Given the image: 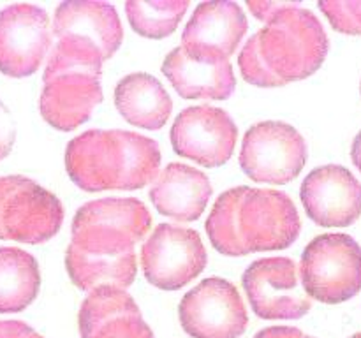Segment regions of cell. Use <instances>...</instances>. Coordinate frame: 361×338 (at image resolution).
I'll list each match as a JSON object with an SVG mask.
<instances>
[{
    "mask_svg": "<svg viewBox=\"0 0 361 338\" xmlns=\"http://www.w3.org/2000/svg\"><path fill=\"white\" fill-rule=\"evenodd\" d=\"M204 227L217 252L242 257L291 246L302 220L288 194L242 185L217 197Z\"/></svg>",
    "mask_w": 361,
    "mask_h": 338,
    "instance_id": "1",
    "label": "cell"
},
{
    "mask_svg": "<svg viewBox=\"0 0 361 338\" xmlns=\"http://www.w3.org/2000/svg\"><path fill=\"white\" fill-rule=\"evenodd\" d=\"M328 49V35L316 14L291 2L245 42L238 67L254 87H284L319 70Z\"/></svg>",
    "mask_w": 361,
    "mask_h": 338,
    "instance_id": "2",
    "label": "cell"
},
{
    "mask_svg": "<svg viewBox=\"0 0 361 338\" xmlns=\"http://www.w3.org/2000/svg\"><path fill=\"white\" fill-rule=\"evenodd\" d=\"M159 168V144L130 130L92 129L66 148L67 175L85 192L143 189L157 178Z\"/></svg>",
    "mask_w": 361,
    "mask_h": 338,
    "instance_id": "3",
    "label": "cell"
},
{
    "mask_svg": "<svg viewBox=\"0 0 361 338\" xmlns=\"http://www.w3.org/2000/svg\"><path fill=\"white\" fill-rule=\"evenodd\" d=\"M102 58L87 46L56 41L42 74L39 111L56 130L69 132L88 122L102 102Z\"/></svg>",
    "mask_w": 361,
    "mask_h": 338,
    "instance_id": "4",
    "label": "cell"
},
{
    "mask_svg": "<svg viewBox=\"0 0 361 338\" xmlns=\"http://www.w3.org/2000/svg\"><path fill=\"white\" fill-rule=\"evenodd\" d=\"M152 215L134 197L90 201L76 211L71 243L92 254H123L150 232Z\"/></svg>",
    "mask_w": 361,
    "mask_h": 338,
    "instance_id": "5",
    "label": "cell"
},
{
    "mask_svg": "<svg viewBox=\"0 0 361 338\" xmlns=\"http://www.w3.org/2000/svg\"><path fill=\"white\" fill-rule=\"evenodd\" d=\"M300 282L310 299L338 305L361 291V246L349 234L314 238L300 259Z\"/></svg>",
    "mask_w": 361,
    "mask_h": 338,
    "instance_id": "6",
    "label": "cell"
},
{
    "mask_svg": "<svg viewBox=\"0 0 361 338\" xmlns=\"http://www.w3.org/2000/svg\"><path fill=\"white\" fill-rule=\"evenodd\" d=\"M59 197L27 176L0 178V239L39 245L51 239L63 224Z\"/></svg>",
    "mask_w": 361,
    "mask_h": 338,
    "instance_id": "7",
    "label": "cell"
},
{
    "mask_svg": "<svg viewBox=\"0 0 361 338\" xmlns=\"http://www.w3.org/2000/svg\"><path fill=\"white\" fill-rule=\"evenodd\" d=\"M309 150L302 134L284 122L250 127L240 150V168L257 183H289L305 168Z\"/></svg>",
    "mask_w": 361,
    "mask_h": 338,
    "instance_id": "8",
    "label": "cell"
},
{
    "mask_svg": "<svg viewBox=\"0 0 361 338\" xmlns=\"http://www.w3.org/2000/svg\"><path fill=\"white\" fill-rule=\"evenodd\" d=\"M208 254L194 229L161 224L141 249V268L154 287L178 291L207 268Z\"/></svg>",
    "mask_w": 361,
    "mask_h": 338,
    "instance_id": "9",
    "label": "cell"
},
{
    "mask_svg": "<svg viewBox=\"0 0 361 338\" xmlns=\"http://www.w3.org/2000/svg\"><path fill=\"white\" fill-rule=\"evenodd\" d=\"M178 317L192 338H240L249 324L238 289L219 277L204 278L190 289L180 301Z\"/></svg>",
    "mask_w": 361,
    "mask_h": 338,
    "instance_id": "10",
    "label": "cell"
},
{
    "mask_svg": "<svg viewBox=\"0 0 361 338\" xmlns=\"http://www.w3.org/2000/svg\"><path fill=\"white\" fill-rule=\"evenodd\" d=\"M254 313L267 320L302 319L312 299L300 285L298 268L289 257H264L250 264L242 277Z\"/></svg>",
    "mask_w": 361,
    "mask_h": 338,
    "instance_id": "11",
    "label": "cell"
},
{
    "mask_svg": "<svg viewBox=\"0 0 361 338\" xmlns=\"http://www.w3.org/2000/svg\"><path fill=\"white\" fill-rule=\"evenodd\" d=\"M51 34L42 7L13 4L0 11V70L11 77L34 74L48 55Z\"/></svg>",
    "mask_w": 361,
    "mask_h": 338,
    "instance_id": "12",
    "label": "cell"
},
{
    "mask_svg": "<svg viewBox=\"0 0 361 338\" xmlns=\"http://www.w3.org/2000/svg\"><path fill=\"white\" fill-rule=\"evenodd\" d=\"M171 146L180 157L204 168H219L231 158L238 127L231 116L214 106H192L176 116L171 127Z\"/></svg>",
    "mask_w": 361,
    "mask_h": 338,
    "instance_id": "13",
    "label": "cell"
},
{
    "mask_svg": "<svg viewBox=\"0 0 361 338\" xmlns=\"http://www.w3.org/2000/svg\"><path fill=\"white\" fill-rule=\"evenodd\" d=\"M247 16L231 0L201 2L182 34V48L208 63L228 62L247 34Z\"/></svg>",
    "mask_w": 361,
    "mask_h": 338,
    "instance_id": "14",
    "label": "cell"
},
{
    "mask_svg": "<svg viewBox=\"0 0 361 338\" xmlns=\"http://www.w3.org/2000/svg\"><path fill=\"white\" fill-rule=\"evenodd\" d=\"M300 199L321 227H348L361 215V183L342 165H321L303 180Z\"/></svg>",
    "mask_w": 361,
    "mask_h": 338,
    "instance_id": "15",
    "label": "cell"
},
{
    "mask_svg": "<svg viewBox=\"0 0 361 338\" xmlns=\"http://www.w3.org/2000/svg\"><path fill=\"white\" fill-rule=\"evenodd\" d=\"M51 32L56 41L94 49L101 55L102 62L111 58L123 42L118 13L111 4L99 0H67L60 4Z\"/></svg>",
    "mask_w": 361,
    "mask_h": 338,
    "instance_id": "16",
    "label": "cell"
},
{
    "mask_svg": "<svg viewBox=\"0 0 361 338\" xmlns=\"http://www.w3.org/2000/svg\"><path fill=\"white\" fill-rule=\"evenodd\" d=\"M81 338H155L140 306L123 289H97L78 312Z\"/></svg>",
    "mask_w": 361,
    "mask_h": 338,
    "instance_id": "17",
    "label": "cell"
},
{
    "mask_svg": "<svg viewBox=\"0 0 361 338\" xmlns=\"http://www.w3.org/2000/svg\"><path fill=\"white\" fill-rule=\"evenodd\" d=\"M212 192V183L203 171L171 162L154 180L148 196L155 210L164 217L192 222L203 215Z\"/></svg>",
    "mask_w": 361,
    "mask_h": 338,
    "instance_id": "18",
    "label": "cell"
},
{
    "mask_svg": "<svg viewBox=\"0 0 361 338\" xmlns=\"http://www.w3.org/2000/svg\"><path fill=\"white\" fill-rule=\"evenodd\" d=\"M162 74L183 99L226 101L236 88L233 65L228 62L208 63L187 55L182 46L166 55Z\"/></svg>",
    "mask_w": 361,
    "mask_h": 338,
    "instance_id": "19",
    "label": "cell"
},
{
    "mask_svg": "<svg viewBox=\"0 0 361 338\" xmlns=\"http://www.w3.org/2000/svg\"><path fill=\"white\" fill-rule=\"evenodd\" d=\"M66 270L80 291L130 287L137 273L136 252L92 254L69 243L66 250Z\"/></svg>",
    "mask_w": 361,
    "mask_h": 338,
    "instance_id": "20",
    "label": "cell"
},
{
    "mask_svg": "<svg viewBox=\"0 0 361 338\" xmlns=\"http://www.w3.org/2000/svg\"><path fill=\"white\" fill-rule=\"evenodd\" d=\"M115 106L130 125L159 130L171 115L173 101L157 77L134 73L116 83Z\"/></svg>",
    "mask_w": 361,
    "mask_h": 338,
    "instance_id": "21",
    "label": "cell"
},
{
    "mask_svg": "<svg viewBox=\"0 0 361 338\" xmlns=\"http://www.w3.org/2000/svg\"><path fill=\"white\" fill-rule=\"evenodd\" d=\"M41 271L32 254L0 246V313H16L37 298Z\"/></svg>",
    "mask_w": 361,
    "mask_h": 338,
    "instance_id": "22",
    "label": "cell"
},
{
    "mask_svg": "<svg viewBox=\"0 0 361 338\" xmlns=\"http://www.w3.org/2000/svg\"><path fill=\"white\" fill-rule=\"evenodd\" d=\"M189 9L187 0H129L127 20L136 34L148 39H164L176 30Z\"/></svg>",
    "mask_w": 361,
    "mask_h": 338,
    "instance_id": "23",
    "label": "cell"
},
{
    "mask_svg": "<svg viewBox=\"0 0 361 338\" xmlns=\"http://www.w3.org/2000/svg\"><path fill=\"white\" fill-rule=\"evenodd\" d=\"M317 6L335 30L361 35V0H323Z\"/></svg>",
    "mask_w": 361,
    "mask_h": 338,
    "instance_id": "24",
    "label": "cell"
},
{
    "mask_svg": "<svg viewBox=\"0 0 361 338\" xmlns=\"http://www.w3.org/2000/svg\"><path fill=\"white\" fill-rule=\"evenodd\" d=\"M14 139H16V127H14V120L11 116V111L6 108L2 101H0V161L11 154L14 146Z\"/></svg>",
    "mask_w": 361,
    "mask_h": 338,
    "instance_id": "25",
    "label": "cell"
},
{
    "mask_svg": "<svg viewBox=\"0 0 361 338\" xmlns=\"http://www.w3.org/2000/svg\"><path fill=\"white\" fill-rule=\"evenodd\" d=\"M291 2H268V0H247V7L252 11L254 16L257 20L264 21V25L268 21H271L274 18H277L279 14L284 13L288 9V6Z\"/></svg>",
    "mask_w": 361,
    "mask_h": 338,
    "instance_id": "26",
    "label": "cell"
},
{
    "mask_svg": "<svg viewBox=\"0 0 361 338\" xmlns=\"http://www.w3.org/2000/svg\"><path fill=\"white\" fill-rule=\"evenodd\" d=\"M0 338H44L21 320H0Z\"/></svg>",
    "mask_w": 361,
    "mask_h": 338,
    "instance_id": "27",
    "label": "cell"
},
{
    "mask_svg": "<svg viewBox=\"0 0 361 338\" xmlns=\"http://www.w3.org/2000/svg\"><path fill=\"white\" fill-rule=\"evenodd\" d=\"M254 338H314L309 337V334L303 333L298 327L291 326H271L264 327Z\"/></svg>",
    "mask_w": 361,
    "mask_h": 338,
    "instance_id": "28",
    "label": "cell"
},
{
    "mask_svg": "<svg viewBox=\"0 0 361 338\" xmlns=\"http://www.w3.org/2000/svg\"><path fill=\"white\" fill-rule=\"evenodd\" d=\"M351 161L356 165V169L361 173V130L356 134L355 141H353L351 146Z\"/></svg>",
    "mask_w": 361,
    "mask_h": 338,
    "instance_id": "29",
    "label": "cell"
},
{
    "mask_svg": "<svg viewBox=\"0 0 361 338\" xmlns=\"http://www.w3.org/2000/svg\"><path fill=\"white\" fill-rule=\"evenodd\" d=\"M351 338H361V333H356V334H353Z\"/></svg>",
    "mask_w": 361,
    "mask_h": 338,
    "instance_id": "30",
    "label": "cell"
},
{
    "mask_svg": "<svg viewBox=\"0 0 361 338\" xmlns=\"http://www.w3.org/2000/svg\"><path fill=\"white\" fill-rule=\"evenodd\" d=\"M360 90H361V88H360Z\"/></svg>",
    "mask_w": 361,
    "mask_h": 338,
    "instance_id": "31",
    "label": "cell"
}]
</instances>
